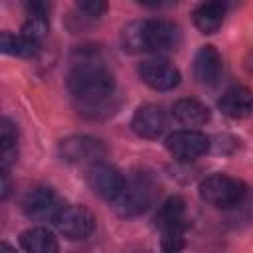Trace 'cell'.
I'll return each instance as SVG.
<instances>
[{
    "label": "cell",
    "instance_id": "6da1fadb",
    "mask_svg": "<svg viewBox=\"0 0 253 253\" xmlns=\"http://www.w3.org/2000/svg\"><path fill=\"white\" fill-rule=\"evenodd\" d=\"M121 40L132 53H166L180 45L182 32L170 20H134L125 26Z\"/></svg>",
    "mask_w": 253,
    "mask_h": 253
},
{
    "label": "cell",
    "instance_id": "7a4b0ae2",
    "mask_svg": "<svg viewBox=\"0 0 253 253\" xmlns=\"http://www.w3.org/2000/svg\"><path fill=\"white\" fill-rule=\"evenodd\" d=\"M67 87L75 99L85 105H99L115 93L113 73L95 61H79L67 77Z\"/></svg>",
    "mask_w": 253,
    "mask_h": 253
},
{
    "label": "cell",
    "instance_id": "3957f363",
    "mask_svg": "<svg viewBox=\"0 0 253 253\" xmlns=\"http://www.w3.org/2000/svg\"><path fill=\"white\" fill-rule=\"evenodd\" d=\"M156 196V184L146 172H132L125 180V188L113 202L115 210L123 217H134L150 208Z\"/></svg>",
    "mask_w": 253,
    "mask_h": 253
},
{
    "label": "cell",
    "instance_id": "277c9868",
    "mask_svg": "<svg viewBox=\"0 0 253 253\" xmlns=\"http://www.w3.org/2000/svg\"><path fill=\"white\" fill-rule=\"evenodd\" d=\"M156 227L160 231V243L166 251H178L184 247L186 233V204L180 196H172L156 211Z\"/></svg>",
    "mask_w": 253,
    "mask_h": 253
},
{
    "label": "cell",
    "instance_id": "5b68a950",
    "mask_svg": "<svg viewBox=\"0 0 253 253\" xmlns=\"http://www.w3.org/2000/svg\"><path fill=\"white\" fill-rule=\"evenodd\" d=\"M245 194V182L227 174H211L200 184V198L213 208H233L243 202Z\"/></svg>",
    "mask_w": 253,
    "mask_h": 253
},
{
    "label": "cell",
    "instance_id": "8992f818",
    "mask_svg": "<svg viewBox=\"0 0 253 253\" xmlns=\"http://www.w3.org/2000/svg\"><path fill=\"white\" fill-rule=\"evenodd\" d=\"M51 223L69 241H81V239H87L93 233V229H95V215L85 206L63 204L59 208V211L55 213Z\"/></svg>",
    "mask_w": 253,
    "mask_h": 253
},
{
    "label": "cell",
    "instance_id": "52a82bcc",
    "mask_svg": "<svg viewBox=\"0 0 253 253\" xmlns=\"http://www.w3.org/2000/svg\"><path fill=\"white\" fill-rule=\"evenodd\" d=\"M59 154L65 162L77 166H91L101 162L107 154V146L103 140L89 134H73L59 142Z\"/></svg>",
    "mask_w": 253,
    "mask_h": 253
},
{
    "label": "cell",
    "instance_id": "ba28073f",
    "mask_svg": "<svg viewBox=\"0 0 253 253\" xmlns=\"http://www.w3.org/2000/svg\"><path fill=\"white\" fill-rule=\"evenodd\" d=\"M85 180H87V186L103 200H109V202H115L119 198V194L123 192L125 188V176L111 164L107 162H95L91 166H87L85 170Z\"/></svg>",
    "mask_w": 253,
    "mask_h": 253
},
{
    "label": "cell",
    "instance_id": "9c48e42d",
    "mask_svg": "<svg viewBox=\"0 0 253 253\" xmlns=\"http://www.w3.org/2000/svg\"><path fill=\"white\" fill-rule=\"evenodd\" d=\"M63 202H59L57 194L49 186H34L30 188L22 198V210L30 219L38 221H53L55 213Z\"/></svg>",
    "mask_w": 253,
    "mask_h": 253
},
{
    "label": "cell",
    "instance_id": "30bf717a",
    "mask_svg": "<svg viewBox=\"0 0 253 253\" xmlns=\"http://www.w3.org/2000/svg\"><path fill=\"white\" fill-rule=\"evenodd\" d=\"M166 148L174 158L188 162V160H196L208 152L210 138L200 130L182 128V130H174L172 134H168Z\"/></svg>",
    "mask_w": 253,
    "mask_h": 253
},
{
    "label": "cell",
    "instance_id": "8fae6325",
    "mask_svg": "<svg viewBox=\"0 0 253 253\" xmlns=\"http://www.w3.org/2000/svg\"><path fill=\"white\" fill-rule=\"evenodd\" d=\"M140 79L154 91H170L180 83V71L166 59H146L138 65Z\"/></svg>",
    "mask_w": 253,
    "mask_h": 253
},
{
    "label": "cell",
    "instance_id": "7c38bea8",
    "mask_svg": "<svg viewBox=\"0 0 253 253\" xmlns=\"http://www.w3.org/2000/svg\"><path fill=\"white\" fill-rule=\"evenodd\" d=\"M130 126L142 138H158L166 126V115H164L162 107L146 103L134 111Z\"/></svg>",
    "mask_w": 253,
    "mask_h": 253
},
{
    "label": "cell",
    "instance_id": "4fadbf2b",
    "mask_svg": "<svg viewBox=\"0 0 253 253\" xmlns=\"http://www.w3.org/2000/svg\"><path fill=\"white\" fill-rule=\"evenodd\" d=\"M217 107L229 119H247L253 115V91L243 85L229 87L219 97Z\"/></svg>",
    "mask_w": 253,
    "mask_h": 253
},
{
    "label": "cell",
    "instance_id": "5bb4252c",
    "mask_svg": "<svg viewBox=\"0 0 253 253\" xmlns=\"http://www.w3.org/2000/svg\"><path fill=\"white\" fill-rule=\"evenodd\" d=\"M24 14H26V20H24L20 34L40 42L49 30V2L47 0H24Z\"/></svg>",
    "mask_w": 253,
    "mask_h": 253
},
{
    "label": "cell",
    "instance_id": "9a60e30c",
    "mask_svg": "<svg viewBox=\"0 0 253 253\" xmlns=\"http://www.w3.org/2000/svg\"><path fill=\"white\" fill-rule=\"evenodd\" d=\"M223 61L213 45H204L194 59V75L202 85H215L221 79Z\"/></svg>",
    "mask_w": 253,
    "mask_h": 253
},
{
    "label": "cell",
    "instance_id": "2e32d148",
    "mask_svg": "<svg viewBox=\"0 0 253 253\" xmlns=\"http://www.w3.org/2000/svg\"><path fill=\"white\" fill-rule=\"evenodd\" d=\"M229 10V0H204L194 10V24L202 34H215Z\"/></svg>",
    "mask_w": 253,
    "mask_h": 253
},
{
    "label": "cell",
    "instance_id": "e0dca14e",
    "mask_svg": "<svg viewBox=\"0 0 253 253\" xmlns=\"http://www.w3.org/2000/svg\"><path fill=\"white\" fill-rule=\"evenodd\" d=\"M172 117L184 126H200L210 121V109L198 99H180L172 105Z\"/></svg>",
    "mask_w": 253,
    "mask_h": 253
},
{
    "label": "cell",
    "instance_id": "ac0fdd59",
    "mask_svg": "<svg viewBox=\"0 0 253 253\" xmlns=\"http://www.w3.org/2000/svg\"><path fill=\"white\" fill-rule=\"evenodd\" d=\"M20 245L32 253H55L59 249L53 233L45 227H32L20 235Z\"/></svg>",
    "mask_w": 253,
    "mask_h": 253
},
{
    "label": "cell",
    "instance_id": "d6986e66",
    "mask_svg": "<svg viewBox=\"0 0 253 253\" xmlns=\"http://www.w3.org/2000/svg\"><path fill=\"white\" fill-rule=\"evenodd\" d=\"M40 42L24 36V34H10L2 32V51L16 57H34L38 53Z\"/></svg>",
    "mask_w": 253,
    "mask_h": 253
},
{
    "label": "cell",
    "instance_id": "ffe728a7",
    "mask_svg": "<svg viewBox=\"0 0 253 253\" xmlns=\"http://www.w3.org/2000/svg\"><path fill=\"white\" fill-rule=\"evenodd\" d=\"M0 146H2V170H8L18 156V130L10 119L0 123Z\"/></svg>",
    "mask_w": 253,
    "mask_h": 253
},
{
    "label": "cell",
    "instance_id": "44dd1931",
    "mask_svg": "<svg viewBox=\"0 0 253 253\" xmlns=\"http://www.w3.org/2000/svg\"><path fill=\"white\" fill-rule=\"evenodd\" d=\"M75 6L87 14V16H93V18H99L105 8H107V0H75Z\"/></svg>",
    "mask_w": 253,
    "mask_h": 253
},
{
    "label": "cell",
    "instance_id": "7402d4cb",
    "mask_svg": "<svg viewBox=\"0 0 253 253\" xmlns=\"http://www.w3.org/2000/svg\"><path fill=\"white\" fill-rule=\"evenodd\" d=\"M138 4H144V6H162V4H166V2H170V0H136Z\"/></svg>",
    "mask_w": 253,
    "mask_h": 253
},
{
    "label": "cell",
    "instance_id": "603a6c76",
    "mask_svg": "<svg viewBox=\"0 0 253 253\" xmlns=\"http://www.w3.org/2000/svg\"><path fill=\"white\" fill-rule=\"evenodd\" d=\"M245 69L249 71V73H253V51L249 53V57L245 59Z\"/></svg>",
    "mask_w": 253,
    "mask_h": 253
}]
</instances>
